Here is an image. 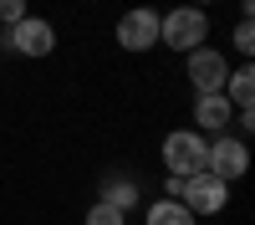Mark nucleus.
I'll use <instances>...</instances> for the list:
<instances>
[{"label":"nucleus","mask_w":255,"mask_h":225,"mask_svg":"<svg viewBox=\"0 0 255 225\" xmlns=\"http://www.w3.org/2000/svg\"><path fill=\"white\" fill-rule=\"evenodd\" d=\"M118 46L133 51V56L153 51V46H158V10H153V5H133V10H123V15H118Z\"/></svg>","instance_id":"nucleus-5"},{"label":"nucleus","mask_w":255,"mask_h":225,"mask_svg":"<svg viewBox=\"0 0 255 225\" xmlns=\"http://www.w3.org/2000/svg\"><path fill=\"white\" fill-rule=\"evenodd\" d=\"M97 200L113 205V210H123V215H133L138 200H143V190H138V179H128V174H108L97 184Z\"/></svg>","instance_id":"nucleus-9"},{"label":"nucleus","mask_w":255,"mask_h":225,"mask_svg":"<svg viewBox=\"0 0 255 225\" xmlns=\"http://www.w3.org/2000/svg\"><path fill=\"white\" fill-rule=\"evenodd\" d=\"M189 5H199V10H204V5H209V0H189Z\"/></svg>","instance_id":"nucleus-16"},{"label":"nucleus","mask_w":255,"mask_h":225,"mask_svg":"<svg viewBox=\"0 0 255 225\" xmlns=\"http://www.w3.org/2000/svg\"><path fill=\"white\" fill-rule=\"evenodd\" d=\"M5 46L15 56H26V61H41V56L56 51V26L41 20V15H26V20H15V26H5Z\"/></svg>","instance_id":"nucleus-3"},{"label":"nucleus","mask_w":255,"mask_h":225,"mask_svg":"<svg viewBox=\"0 0 255 225\" xmlns=\"http://www.w3.org/2000/svg\"><path fill=\"white\" fill-rule=\"evenodd\" d=\"M245 169H250V149H245V138H235V133L209 138V164H204V174L235 184V179H245Z\"/></svg>","instance_id":"nucleus-7"},{"label":"nucleus","mask_w":255,"mask_h":225,"mask_svg":"<svg viewBox=\"0 0 255 225\" xmlns=\"http://www.w3.org/2000/svg\"><path fill=\"white\" fill-rule=\"evenodd\" d=\"M230 123H235V108H230L225 92H199L194 97V133L220 138V133H230Z\"/></svg>","instance_id":"nucleus-8"},{"label":"nucleus","mask_w":255,"mask_h":225,"mask_svg":"<svg viewBox=\"0 0 255 225\" xmlns=\"http://www.w3.org/2000/svg\"><path fill=\"white\" fill-rule=\"evenodd\" d=\"M26 0H0V26H15V20H26Z\"/></svg>","instance_id":"nucleus-14"},{"label":"nucleus","mask_w":255,"mask_h":225,"mask_svg":"<svg viewBox=\"0 0 255 225\" xmlns=\"http://www.w3.org/2000/svg\"><path fill=\"white\" fill-rule=\"evenodd\" d=\"M87 225H128V215L123 210H113V205H92V210H87Z\"/></svg>","instance_id":"nucleus-13"},{"label":"nucleus","mask_w":255,"mask_h":225,"mask_svg":"<svg viewBox=\"0 0 255 225\" xmlns=\"http://www.w3.org/2000/svg\"><path fill=\"white\" fill-rule=\"evenodd\" d=\"M0 31H5V26H0Z\"/></svg>","instance_id":"nucleus-17"},{"label":"nucleus","mask_w":255,"mask_h":225,"mask_svg":"<svg viewBox=\"0 0 255 225\" xmlns=\"http://www.w3.org/2000/svg\"><path fill=\"white\" fill-rule=\"evenodd\" d=\"M158 159H163V169H168V174H179V179L204 174V164H209V138L194 133V128H174V133H163Z\"/></svg>","instance_id":"nucleus-2"},{"label":"nucleus","mask_w":255,"mask_h":225,"mask_svg":"<svg viewBox=\"0 0 255 225\" xmlns=\"http://www.w3.org/2000/svg\"><path fill=\"white\" fill-rule=\"evenodd\" d=\"M179 205L194 220H204V215H220L225 205H230V184L225 179H215V174H189L184 179V195H179Z\"/></svg>","instance_id":"nucleus-6"},{"label":"nucleus","mask_w":255,"mask_h":225,"mask_svg":"<svg viewBox=\"0 0 255 225\" xmlns=\"http://www.w3.org/2000/svg\"><path fill=\"white\" fill-rule=\"evenodd\" d=\"M225 97H230V108H255V67L245 61V67H230V82H225Z\"/></svg>","instance_id":"nucleus-10"},{"label":"nucleus","mask_w":255,"mask_h":225,"mask_svg":"<svg viewBox=\"0 0 255 225\" xmlns=\"http://www.w3.org/2000/svg\"><path fill=\"white\" fill-rule=\"evenodd\" d=\"M230 46H235V56H250V51H255V26H250V15H240L235 41H230Z\"/></svg>","instance_id":"nucleus-12"},{"label":"nucleus","mask_w":255,"mask_h":225,"mask_svg":"<svg viewBox=\"0 0 255 225\" xmlns=\"http://www.w3.org/2000/svg\"><path fill=\"white\" fill-rule=\"evenodd\" d=\"M184 77H189V87L199 92H225V82H230V56L215 51V46H199V51H189L184 56Z\"/></svg>","instance_id":"nucleus-4"},{"label":"nucleus","mask_w":255,"mask_h":225,"mask_svg":"<svg viewBox=\"0 0 255 225\" xmlns=\"http://www.w3.org/2000/svg\"><path fill=\"white\" fill-rule=\"evenodd\" d=\"M230 128H240V133H255V108H240V113H235V123H230Z\"/></svg>","instance_id":"nucleus-15"},{"label":"nucleus","mask_w":255,"mask_h":225,"mask_svg":"<svg viewBox=\"0 0 255 225\" xmlns=\"http://www.w3.org/2000/svg\"><path fill=\"white\" fill-rule=\"evenodd\" d=\"M143 225H199V220L189 215L179 200H153V205L143 210Z\"/></svg>","instance_id":"nucleus-11"},{"label":"nucleus","mask_w":255,"mask_h":225,"mask_svg":"<svg viewBox=\"0 0 255 225\" xmlns=\"http://www.w3.org/2000/svg\"><path fill=\"white\" fill-rule=\"evenodd\" d=\"M204 41H209V15H204L199 5H174V10H158V46H168V51L189 56V51H199Z\"/></svg>","instance_id":"nucleus-1"}]
</instances>
